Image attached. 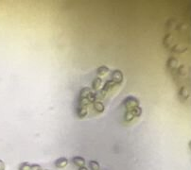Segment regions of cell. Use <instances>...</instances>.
<instances>
[{
	"label": "cell",
	"mask_w": 191,
	"mask_h": 170,
	"mask_svg": "<svg viewBox=\"0 0 191 170\" xmlns=\"http://www.w3.org/2000/svg\"><path fill=\"white\" fill-rule=\"evenodd\" d=\"M87 99H88V101H89L90 103H94L95 101H97V97H96L95 93H93V92L90 93L89 96H87Z\"/></svg>",
	"instance_id": "cell-21"
},
{
	"label": "cell",
	"mask_w": 191,
	"mask_h": 170,
	"mask_svg": "<svg viewBox=\"0 0 191 170\" xmlns=\"http://www.w3.org/2000/svg\"><path fill=\"white\" fill-rule=\"evenodd\" d=\"M179 94L184 98H187L188 97V91L186 87H182L180 89V92H179Z\"/></svg>",
	"instance_id": "cell-19"
},
{
	"label": "cell",
	"mask_w": 191,
	"mask_h": 170,
	"mask_svg": "<svg viewBox=\"0 0 191 170\" xmlns=\"http://www.w3.org/2000/svg\"><path fill=\"white\" fill-rule=\"evenodd\" d=\"M124 118L126 121H132V119L134 118V116L132 115V113L131 111H127V112L125 113V115H124Z\"/></svg>",
	"instance_id": "cell-20"
},
{
	"label": "cell",
	"mask_w": 191,
	"mask_h": 170,
	"mask_svg": "<svg viewBox=\"0 0 191 170\" xmlns=\"http://www.w3.org/2000/svg\"><path fill=\"white\" fill-rule=\"evenodd\" d=\"M111 78H112L111 80L114 81L115 84H117V85L121 84L122 81H123V73H122V71L119 70V69L114 70V71L112 72Z\"/></svg>",
	"instance_id": "cell-2"
},
{
	"label": "cell",
	"mask_w": 191,
	"mask_h": 170,
	"mask_svg": "<svg viewBox=\"0 0 191 170\" xmlns=\"http://www.w3.org/2000/svg\"><path fill=\"white\" fill-rule=\"evenodd\" d=\"M91 92H92V91H91V89H90L89 87H84V88H82V90H80V98H87V96H89Z\"/></svg>",
	"instance_id": "cell-11"
},
{
	"label": "cell",
	"mask_w": 191,
	"mask_h": 170,
	"mask_svg": "<svg viewBox=\"0 0 191 170\" xmlns=\"http://www.w3.org/2000/svg\"><path fill=\"white\" fill-rule=\"evenodd\" d=\"M109 68L107 66H104V65H102V66L99 67L98 69H97V75H98L99 77H103L105 76L106 74L109 73Z\"/></svg>",
	"instance_id": "cell-8"
},
{
	"label": "cell",
	"mask_w": 191,
	"mask_h": 170,
	"mask_svg": "<svg viewBox=\"0 0 191 170\" xmlns=\"http://www.w3.org/2000/svg\"><path fill=\"white\" fill-rule=\"evenodd\" d=\"M122 104H123V106H124L126 109H127V111H131L132 109H134V107L139 106L140 102H139V100L136 98V97H134V96H127L124 100H123Z\"/></svg>",
	"instance_id": "cell-1"
},
{
	"label": "cell",
	"mask_w": 191,
	"mask_h": 170,
	"mask_svg": "<svg viewBox=\"0 0 191 170\" xmlns=\"http://www.w3.org/2000/svg\"><path fill=\"white\" fill-rule=\"evenodd\" d=\"M131 112L134 117H139L142 114V109L140 106H137V107H134V109H132Z\"/></svg>",
	"instance_id": "cell-14"
},
{
	"label": "cell",
	"mask_w": 191,
	"mask_h": 170,
	"mask_svg": "<svg viewBox=\"0 0 191 170\" xmlns=\"http://www.w3.org/2000/svg\"><path fill=\"white\" fill-rule=\"evenodd\" d=\"M30 169H31V165L28 162L22 163L18 167V170H30Z\"/></svg>",
	"instance_id": "cell-16"
},
{
	"label": "cell",
	"mask_w": 191,
	"mask_h": 170,
	"mask_svg": "<svg viewBox=\"0 0 191 170\" xmlns=\"http://www.w3.org/2000/svg\"><path fill=\"white\" fill-rule=\"evenodd\" d=\"M72 162L75 165L79 166V167H83L85 166V160H84L82 157L80 156H76L72 159Z\"/></svg>",
	"instance_id": "cell-6"
},
{
	"label": "cell",
	"mask_w": 191,
	"mask_h": 170,
	"mask_svg": "<svg viewBox=\"0 0 191 170\" xmlns=\"http://www.w3.org/2000/svg\"><path fill=\"white\" fill-rule=\"evenodd\" d=\"M172 41H173V37L171 34H167L166 36L164 37V40H163V42H164V45L166 47H169L171 44H172Z\"/></svg>",
	"instance_id": "cell-10"
},
{
	"label": "cell",
	"mask_w": 191,
	"mask_h": 170,
	"mask_svg": "<svg viewBox=\"0 0 191 170\" xmlns=\"http://www.w3.org/2000/svg\"><path fill=\"white\" fill-rule=\"evenodd\" d=\"M77 115L79 118H84L87 114H88V111H87V108L86 107H80V106H78L77 108Z\"/></svg>",
	"instance_id": "cell-5"
},
{
	"label": "cell",
	"mask_w": 191,
	"mask_h": 170,
	"mask_svg": "<svg viewBox=\"0 0 191 170\" xmlns=\"http://www.w3.org/2000/svg\"><path fill=\"white\" fill-rule=\"evenodd\" d=\"M167 66L169 69H174V68H176L178 66V61L173 57L169 58L167 61Z\"/></svg>",
	"instance_id": "cell-7"
},
{
	"label": "cell",
	"mask_w": 191,
	"mask_h": 170,
	"mask_svg": "<svg viewBox=\"0 0 191 170\" xmlns=\"http://www.w3.org/2000/svg\"><path fill=\"white\" fill-rule=\"evenodd\" d=\"M30 170H43V168L41 167V165L34 163V165H31V169Z\"/></svg>",
	"instance_id": "cell-22"
},
{
	"label": "cell",
	"mask_w": 191,
	"mask_h": 170,
	"mask_svg": "<svg viewBox=\"0 0 191 170\" xmlns=\"http://www.w3.org/2000/svg\"><path fill=\"white\" fill-rule=\"evenodd\" d=\"M178 74L180 75V76H186L187 74V69L186 67L184 66V65H181V66L178 67Z\"/></svg>",
	"instance_id": "cell-18"
},
{
	"label": "cell",
	"mask_w": 191,
	"mask_h": 170,
	"mask_svg": "<svg viewBox=\"0 0 191 170\" xmlns=\"http://www.w3.org/2000/svg\"><path fill=\"white\" fill-rule=\"evenodd\" d=\"M93 104H94V109H95L97 112H99V113L104 112L105 107H104V105H103V103L101 102V101L97 100V101H95V102H94Z\"/></svg>",
	"instance_id": "cell-9"
},
{
	"label": "cell",
	"mask_w": 191,
	"mask_h": 170,
	"mask_svg": "<svg viewBox=\"0 0 191 170\" xmlns=\"http://www.w3.org/2000/svg\"><path fill=\"white\" fill-rule=\"evenodd\" d=\"M89 167L91 170H99L100 165L97 161H90L89 162Z\"/></svg>",
	"instance_id": "cell-15"
},
{
	"label": "cell",
	"mask_w": 191,
	"mask_h": 170,
	"mask_svg": "<svg viewBox=\"0 0 191 170\" xmlns=\"http://www.w3.org/2000/svg\"><path fill=\"white\" fill-rule=\"evenodd\" d=\"M46 170H49V169H46Z\"/></svg>",
	"instance_id": "cell-25"
},
{
	"label": "cell",
	"mask_w": 191,
	"mask_h": 170,
	"mask_svg": "<svg viewBox=\"0 0 191 170\" xmlns=\"http://www.w3.org/2000/svg\"><path fill=\"white\" fill-rule=\"evenodd\" d=\"M90 104V102L88 101L87 98H79V102H78V106H80V107H86L88 106Z\"/></svg>",
	"instance_id": "cell-17"
},
{
	"label": "cell",
	"mask_w": 191,
	"mask_h": 170,
	"mask_svg": "<svg viewBox=\"0 0 191 170\" xmlns=\"http://www.w3.org/2000/svg\"><path fill=\"white\" fill-rule=\"evenodd\" d=\"M116 85L117 84H115L113 80H108V81H106V83L104 84V86H103L102 91L107 94L108 92H110V91H112L113 89H114Z\"/></svg>",
	"instance_id": "cell-4"
},
{
	"label": "cell",
	"mask_w": 191,
	"mask_h": 170,
	"mask_svg": "<svg viewBox=\"0 0 191 170\" xmlns=\"http://www.w3.org/2000/svg\"><path fill=\"white\" fill-rule=\"evenodd\" d=\"M54 165L57 168H60V169L64 168V167H66L67 165H68V160H67L66 158H64V157H61V158L57 159L56 161H55Z\"/></svg>",
	"instance_id": "cell-3"
},
{
	"label": "cell",
	"mask_w": 191,
	"mask_h": 170,
	"mask_svg": "<svg viewBox=\"0 0 191 170\" xmlns=\"http://www.w3.org/2000/svg\"><path fill=\"white\" fill-rule=\"evenodd\" d=\"M6 169V165H5V163L2 161V160H0V170H5Z\"/></svg>",
	"instance_id": "cell-23"
},
{
	"label": "cell",
	"mask_w": 191,
	"mask_h": 170,
	"mask_svg": "<svg viewBox=\"0 0 191 170\" xmlns=\"http://www.w3.org/2000/svg\"><path fill=\"white\" fill-rule=\"evenodd\" d=\"M79 170H88V168H86L85 166H83V167H80Z\"/></svg>",
	"instance_id": "cell-24"
},
{
	"label": "cell",
	"mask_w": 191,
	"mask_h": 170,
	"mask_svg": "<svg viewBox=\"0 0 191 170\" xmlns=\"http://www.w3.org/2000/svg\"><path fill=\"white\" fill-rule=\"evenodd\" d=\"M172 51L176 52V53H183V52L186 51V47L181 45V44H177L172 47Z\"/></svg>",
	"instance_id": "cell-12"
},
{
	"label": "cell",
	"mask_w": 191,
	"mask_h": 170,
	"mask_svg": "<svg viewBox=\"0 0 191 170\" xmlns=\"http://www.w3.org/2000/svg\"><path fill=\"white\" fill-rule=\"evenodd\" d=\"M101 84H102V80H101V78H96L95 80H93V82H92V88L94 90H99V88H100V86H101Z\"/></svg>",
	"instance_id": "cell-13"
}]
</instances>
